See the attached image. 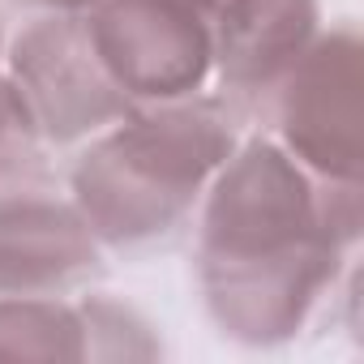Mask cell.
<instances>
[{"instance_id": "277c9868", "label": "cell", "mask_w": 364, "mask_h": 364, "mask_svg": "<svg viewBox=\"0 0 364 364\" xmlns=\"http://www.w3.org/2000/svg\"><path fill=\"white\" fill-rule=\"evenodd\" d=\"M14 86L35 120L56 141L82 137L129 112V95L103 69L86 22H43L14 48Z\"/></svg>"}, {"instance_id": "5b68a950", "label": "cell", "mask_w": 364, "mask_h": 364, "mask_svg": "<svg viewBox=\"0 0 364 364\" xmlns=\"http://www.w3.org/2000/svg\"><path fill=\"white\" fill-rule=\"evenodd\" d=\"M283 133L330 180L360 176V43L334 35L317 43L291 73L283 99Z\"/></svg>"}, {"instance_id": "52a82bcc", "label": "cell", "mask_w": 364, "mask_h": 364, "mask_svg": "<svg viewBox=\"0 0 364 364\" xmlns=\"http://www.w3.org/2000/svg\"><path fill=\"white\" fill-rule=\"evenodd\" d=\"M35 133H39V129H35V120H31L22 95H18V86L0 77V171L14 167V163L31 150V137H35Z\"/></svg>"}, {"instance_id": "3957f363", "label": "cell", "mask_w": 364, "mask_h": 364, "mask_svg": "<svg viewBox=\"0 0 364 364\" xmlns=\"http://www.w3.org/2000/svg\"><path fill=\"white\" fill-rule=\"evenodd\" d=\"M103 69L124 95H189L215 56L210 26L180 0H103L86 22Z\"/></svg>"}, {"instance_id": "9c48e42d", "label": "cell", "mask_w": 364, "mask_h": 364, "mask_svg": "<svg viewBox=\"0 0 364 364\" xmlns=\"http://www.w3.org/2000/svg\"><path fill=\"white\" fill-rule=\"evenodd\" d=\"M48 5H65V9H73V5H86V0H48Z\"/></svg>"}, {"instance_id": "7a4b0ae2", "label": "cell", "mask_w": 364, "mask_h": 364, "mask_svg": "<svg viewBox=\"0 0 364 364\" xmlns=\"http://www.w3.org/2000/svg\"><path fill=\"white\" fill-rule=\"evenodd\" d=\"M228 120L210 103L171 107L124 124L73 171L86 223H95L107 240L163 232L193 202L198 185L228 159Z\"/></svg>"}, {"instance_id": "ba28073f", "label": "cell", "mask_w": 364, "mask_h": 364, "mask_svg": "<svg viewBox=\"0 0 364 364\" xmlns=\"http://www.w3.org/2000/svg\"><path fill=\"white\" fill-rule=\"evenodd\" d=\"M180 5H189L206 26H219V43H228L249 22H257L274 0H180Z\"/></svg>"}, {"instance_id": "8992f818", "label": "cell", "mask_w": 364, "mask_h": 364, "mask_svg": "<svg viewBox=\"0 0 364 364\" xmlns=\"http://www.w3.org/2000/svg\"><path fill=\"white\" fill-rule=\"evenodd\" d=\"M95 262L90 228L56 202H0V287L31 291Z\"/></svg>"}, {"instance_id": "6da1fadb", "label": "cell", "mask_w": 364, "mask_h": 364, "mask_svg": "<svg viewBox=\"0 0 364 364\" xmlns=\"http://www.w3.org/2000/svg\"><path fill=\"white\" fill-rule=\"evenodd\" d=\"M334 210L274 146H249L206 210V287L223 326L245 338L287 334L334 270Z\"/></svg>"}]
</instances>
